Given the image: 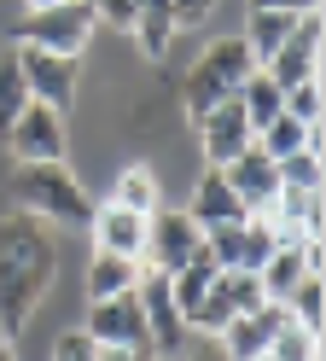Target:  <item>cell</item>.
Here are the masks:
<instances>
[{
	"instance_id": "38",
	"label": "cell",
	"mask_w": 326,
	"mask_h": 361,
	"mask_svg": "<svg viewBox=\"0 0 326 361\" xmlns=\"http://www.w3.org/2000/svg\"><path fill=\"white\" fill-rule=\"evenodd\" d=\"M256 361H268V355H256Z\"/></svg>"
},
{
	"instance_id": "29",
	"label": "cell",
	"mask_w": 326,
	"mask_h": 361,
	"mask_svg": "<svg viewBox=\"0 0 326 361\" xmlns=\"http://www.w3.org/2000/svg\"><path fill=\"white\" fill-rule=\"evenodd\" d=\"M286 117L303 128H320V82H297L286 87Z\"/></svg>"
},
{
	"instance_id": "26",
	"label": "cell",
	"mask_w": 326,
	"mask_h": 361,
	"mask_svg": "<svg viewBox=\"0 0 326 361\" xmlns=\"http://www.w3.org/2000/svg\"><path fill=\"white\" fill-rule=\"evenodd\" d=\"M268 361H320V332H303L297 321L279 326L268 344Z\"/></svg>"
},
{
	"instance_id": "20",
	"label": "cell",
	"mask_w": 326,
	"mask_h": 361,
	"mask_svg": "<svg viewBox=\"0 0 326 361\" xmlns=\"http://www.w3.org/2000/svg\"><path fill=\"white\" fill-rule=\"evenodd\" d=\"M233 99H239V117H245L250 134H262V128L279 117V111H286V94H279V87H274L262 71H250V76L239 82V94H233Z\"/></svg>"
},
{
	"instance_id": "36",
	"label": "cell",
	"mask_w": 326,
	"mask_h": 361,
	"mask_svg": "<svg viewBox=\"0 0 326 361\" xmlns=\"http://www.w3.org/2000/svg\"><path fill=\"white\" fill-rule=\"evenodd\" d=\"M0 361H18V344H12L6 332H0Z\"/></svg>"
},
{
	"instance_id": "17",
	"label": "cell",
	"mask_w": 326,
	"mask_h": 361,
	"mask_svg": "<svg viewBox=\"0 0 326 361\" xmlns=\"http://www.w3.org/2000/svg\"><path fill=\"white\" fill-rule=\"evenodd\" d=\"M186 216L198 221V233H216V228H233V221H245L250 210L233 198V187H227V175H222V169H204V175H198V187H193V204H186Z\"/></svg>"
},
{
	"instance_id": "27",
	"label": "cell",
	"mask_w": 326,
	"mask_h": 361,
	"mask_svg": "<svg viewBox=\"0 0 326 361\" xmlns=\"http://www.w3.org/2000/svg\"><path fill=\"white\" fill-rule=\"evenodd\" d=\"M274 169H279V187L286 192H320V152H291Z\"/></svg>"
},
{
	"instance_id": "15",
	"label": "cell",
	"mask_w": 326,
	"mask_h": 361,
	"mask_svg": "<svg viewBox=\"0 0 326 361\" xmlns=\"http://www.w3.org/2000/svg\"><path fill=\"white\" fill-rule=\"evenodd\" d=\"M146 221L152 216H134V210H123V204H93V251H111V257H128V262H140L146 257Z\"/></svg>"
},
{
	"instance_id": "16",
	"label": "cell",
	"mask_w": 326,
	"mask_h": 361,
	"mask_svg": "<svg viewBox=\"0 0 326 361\" xmlns=\"http://www.w3.org/2000/svg\"><path fill=\"white\" fill-rule=\"evenodd\" d=\"M227 175V187H233V198H239V204L256 216V210H262V204H274V198H279V169L268 164V157L262 152H256V140L239 152V157H233V164L222 169Z\"/></svg>"
},
{
	"instance_id": "28",
	"label": "cell",
	"mask_w": 326,
	"mask_h": 361,
	"mask_svg": "<svg viewBox=\"0 0 326 361\" xmlns=\"http://www.w3.org/2000/svg\"><path fill=\"white\" fill-rule=\"evenodd\" d=\"M274 251H279L274 233H268L256 216H245V228H239V274H256V268H262Z\"/></svg>"
},
{
	"instance_id": "5",
	"label": "cell",
	"mask_w": 326,
	"mask_h": 361,
	"mask_svg": "<svg viewBox=\"0 0 326 361\" xmlns=\"http://www.w3.org/2000/svg\"><path fill=\"white\" fill-rule=\"evenodd\" d=\"M140 314H146V344L157 361H181L193 350V326L181 321V309L169 298V274H140Z\"/></svg>"
},
{
	"instance_id": "11",
	"label": "cell",
	"mask_w": 326,
	"mask_h": 361,
	"mask_svg": "<svg viewBox=\"0 0 326 361\" xmlns=\"http://www.w3.org/2000/svg\"><path fill=\"white\" fill-rule=\"evenodd\" d=\"M279 326H291V309H286V303H262V309L239 314V321H227V326L216 332V350H222L227 361H256V355H268V344H274Z\"/></svg>"
},
{
	"instance_id": "2",
	"label": "cell",
	"mask_w": 326,
	"mask_h": 361,
	"mask_svg": "<svg viewBox=\"0 0 326 361\" xmlns=\"http://www.w3.org/2000/svg\"><path fill=\"white\" fill-rule=\"evenodd\" d=\"M12 198H18L23 216L41 221V228H87L93 221V198L64 164H18Z\"/></svg>"
},
{
	"instance_id": "21",
	"label": "cell",
	"mask_w": 326,
	"mask_h": 361,
	"mask_svg": "<svg viewBox=\"0 0 326 361\" xmlns=\"http://www.w3.org/2000/svg\"><path fill=\"white\" fill-rule=\"evenodd\" d=\"M216 274H222V268L210 262V251H198L193 262L181 268V274H169V298H175V309H181V321H186V326H193V314H198V303H204V291L216 286Z\"/></svg>"
},
{
	"instance_id": "25",
	"label": "cell",
	"mask_w": 326,
	"mask_h": 361,
	"mask_svg": "<svg viewBox=\"0 0 326 361\" xmlns=\"http://www.w3.org/2000/svg\"><path fill=\"white\" fill-rule=\"evenodd\" d=\"M30 111V87H23V71H18V47L0 53V146H6L12 123Z\"/></svg>"
},
{
	"instance_id": "3",
	"label": "cell",
	"mask_w": 326,
	"mask_h": 361,
	"mask_svg": "<svg viewBox=\"0 0 326 361\" xmlns=\"http://www.w3.org/2000/svg\"><path fill=\"white\" fill-rule=\"evenodd\" d=\"M256 71V59H250V47L239 35H222V41H210V47L193 59V71H186V82H181V99H186V117H204V111H216V105H227L233 94H239V82Z\"/></svg>"
},
{
	"instance_id": "22",
	"label": "cell",
	"mask_w": 326,
	"mask_h": 361,
	"mask_svg": "<svg viewBox=\"0 0 326 361\" xmlns=\"http://www.w3.org/2000/svg\"><path fill=\"white\" fill-rule=\"evenodd\" d=\"M256 152L268 157V164H279V157H291V152H320V128H303V123H291L286 111L256 134Z\"/></svg>"
},
{
	"instance_id": "9",
	"label": "cell",
	"mask_w": 326,
	"mask_h": 361,
	"mask_svg": "<svg viewBox=\"0 0 326 361\" xmlns=\"http://www.w3.org/2000/svg\"><path fill=\"white\" fill-rule=\"evenodd\" d=\"M250 309H262V286H256V274H239V268H222V274H216V286L204 291L198 314H193V332L216 338L227 321H239V314H250Z\"/></svg>"
},
{
	"instance_id": "24",
	"label": "cell",
	"mask_w": 326,
	"mask_h": 361,
	"mask_svg": "<svg viewBox=\"0 0 326 361\" xmlns=\"http://www.w3.org/2000/svg\"><path fill=\"white\" fill-rule=\"evenodd\" d=\"M111 204H123V210H134V216L163 210V187H157V175H152L146 164H128L123 175H116V187H111Z\"/></svg>"
},
{
	"instance_id": "34",
	"label": "cell",
	"mask_w": 326,
	"mask_h": 361,
	"mask_svg": "<svg viewBox=\"0 0 326 361\" xmlns=\"http://www.w3.org/2000/svg\"><path fill=\"white\" fill-rule=\"evenodd\" d=\"M99 361H157L152 350H99Z\"/></svg>"
},
{
	"instance_id": "14",
	"label": "cell",
	"mask_w": 326,
	"mask_h": 361,
	"mask_svg": "<svg viewBox=\"0 0 326 361\" xmlns=\"http://www.w3.org/2000/svg\"><path fill=\"white\" fill-rule=\"evenodd\" d=\"M193 128H198V146H204V164H210V169H227L233 157H239V152L256 140V134L245 128V117H239V99H227V105H216V111H204Z\"/></svg>"
},
{
	"instance_id": "6",
	"label": "cell",
	"mask_w": 326,
	"mask_h": 361,
	"mask_svg": "<svg viewBox=\"0 0 326 361\" xmlns=\"http://www.w3.org/2000/svg\"><path fill=\"white\" fill-rule=\"evenodd\" d=\"M18 71H23V87H30V99L70 117V105H76V59H59V53H41V47H18Z\"/></svg>"
},
{
	"instance_id": "19",
	"label": "cell",
	"mask_w": 326,
	"mask_h": 361,
	"mask_svg": "<svg viewBox=\"0 0 326 361\" xmlns=\"http://www.w3.org/2000/svg\"><path fill=\"white\" fill-rule=\"evenodd\" d=\"M128 35L140 41V53H146L152 64H163V59H169V47H175L169 0H140V12H134V30H128Z\"/></svg>"
},
{
	"instance_id": "31",
	"label": "cell",
	"mask_w": 326,
	"mask_h": 361,
	"mask_svg": "<svg viewBox=\"0 0 326 361\" xmlns=\"http://www.w3.org/2000/svg\"><path fill=\"white\" fill-rule=\"evenodd\" d=\"M53 361H99V344L76 326V332H59V344H53Z\"/></svg>"
},
{
	"instance_id": "12",
	"label": "cell",
	"mask_w": 326,
	"mask_h": 361,
	"mask_svg": "<svg viewBox=\"0 0 326 361\" xmlns=\"http://www.w3.org/2000/svg\"><path fill=\"white\" fill-rule=\"evenodd\" d=\"M262 76L279 87V94L297 87V82H315V76H320V12H315V18H297L291 41L262 64Z\"/></svg>"
},
{
	"instance_id": "33",
	"label": "cell",
	"mask_w": 326,
	"mask_h": 361,
	"mask_svg": "<svg viewBox=\"0 0 326 361\" xmlns=\"http://www.w3.org/2000/svg\"><path fill=\"white\" fill-rule=\"evenodd\" d=\"M250 12H291V18H315L320 0H250Z\"/></svg>"
},
{
	"instance_id": "23",
	"label": "cell",
	"mask_w": 326,
	"mask_h": 361,
	"mask_svg": "<svg viewBox=\"0 0 326 361\" xmlns=\"http://www.w3.org/2000/svg\"><path fill=\"white\" fill-rule=\"evenodd\" d=\"M291 30H297V18H291V12H250V30H245L239 41L250 47L256 71H262V64H268V59H274V53L291 41Z\"/></svg>"
},
{
	"instance_id": "18",
	"label": "cell",
	"mask_w": 326,
	"mask_h": 361,
	"mask_svg": "<svg viewBox=\"0 0 326 361\" xmlns=\"http://www.w3.org/2000/svg\"><path fill=\"white\" fill-rule=\"evenodd\" d=\"M140 274H146L140 262L93 251V262H87V303H111V298H123V291H140Z\"/></svg>"
},
{
	"instance_id": "10",
	"label": "cell",
	"mask_w": 326,
	"mask_h": 361,
	"mask_svg": "<svg viewBox=\"0 0 326 361\" xmlns=\"http://www.w3.org/2000/svg\"><path fill=\"white\" fill-rule=\"evenodd\" d=\"M99 350H152L146 344V314H140V291H123L111 303H87V326H82Z\"/></svg>"
},
{
	"instance_id": "13",
	"label": "cell",
	"mask_w": 326,
	"mask_h": 361,
	"mask_svg": "<svg viewBox=\"0 0 326 361\" xmlns=\"http://www.w3.org/2000/svg\"><path fill=\"white\" fill-rule=\"evenodd\" d=\"M320 274V239H303V245H279V251L256 268V286H262V303H286L291 291Z\"/></svg>"
},
{
	"instance_id": "30",
	"label": "cell",
	"mask_w": 326,
	"mask_h": 361,
	"mask_svg": "<svg viewBox=\"0 0 326 361\" xmlns=\"http://www.w3.org/2000/svg\"><path fill=\"white\" fill-rule=\"evenodd\" d=\"M169 18H175V35L204 30L210 18H216V0H169Z\"/></svg>"
},
{
	"instance_id": "8",
	"label": "cell",
	"mask_w": 326,
	"mask_h": 361,
	"mask_svg": "<svg viewBox=\"0 0 326 361\" xmlns=\"http://www.w3.org/2000/svg\"><path fill=\"white\" fill-rule=\"evenodd\" d=\"M6 152L18 157V164H64L70 128H64L59 111H47V105L30 99V111H23V117L12 123V134H6Z\"/></svg>"
},
{
	"instance_id": "4",
	"label": "cell",
	"mask_w": 326,
	"mask_h": 361,
	"mask_svg": "<svg viewBox=\"0 0 326 361\" xmlns=\"http://www.w3.org/2000/svg\"><path fill=\"white\" fill-rule=\"evenodd\" d=\"M99 18H93V0H59V6H41L23 18L18 30V47H41V53H59V59H82Z\"/></svg>"
},
{
	"instance_id": "35",
	"label": "cell",
	"mask_w": 326,
	"mask_h": 361,
	"mask_svg": "<svg viewBox=\"0 0 326 361\" xmlns=\"http://www.w3.org/2000/svg\"><path fill=\"white\" fill-rule=\"evenodd\" d=\"M181 361H227V355H222V350H216V344H193V350H186V355H181Z\"/></svg>"
},
{
	"instance_id": "37",
	"label": "cell",
	"mask_w": 326,
	"mask_h": 361,
	"mask_svg": "<svg viewBox=\"0 0 326 361\" xmlns=\"http://www.w3.org/2000/svg\"><path fill=\"white\" fill-rule=\"evenodd\" d=\"M41 6H59V0H30V12H41Z\"/></svg>"
},
{
	"instance_id": "1",
	"label": "cell",
	"mask_w": 326,
	"mask_h": 361,
	"mask_svg": "<svg viewBox=\"0 0 326 361\" xmlns=\"http://www.w3.org/2000/svg\"><path fill=\"white\" fill-rule=\"evenodd\" d=\"M59 280V251H53V228H41L35 216H0V332L18 338L30 332L41 298Z\"/></svg>"
},
{
	"instance_id": "7",
	"label": "cell",
	"mask_w": 326,
	"mask_h": 361,
	"mask_svg": "<svg viewBox=\"0 0 326 361\" xmlns=\"http://www.w3.org/2000/svg\"><path fill=\"white\" fill-rule=\"evenodd\" d=\"M204 251V233L186 210H152L146 221V257H152V274H181L186 262Z\"/></svg>"
},
{
	"instance_id": "32",
	"label": "cell",
	"mask_w": 326,
	"mask_h": 361,
	"mask_svg": "<svg viewBox=\"0 0 326 361\" xmlns=\"http://www.w3.org/2000/svg\"><path fill=\"white\" fill-rule=\"evenodd\" d=\"M134 12H140V0H93V18L111 30H134Z\"/></svg>"
}]
</instances>
